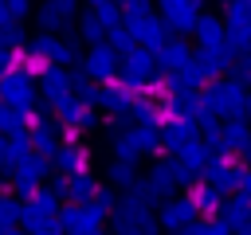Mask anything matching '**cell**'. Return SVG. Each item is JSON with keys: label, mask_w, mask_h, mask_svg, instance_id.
I'll return each mask as SVG.
<instances>
[{"label": "cell", "mask_w": 251, "mask_h": 235, "mask_svg": "<svg viewBox=\"0 0 251 235\" xmlns=\"http://www.w3.org/2000/svg\"><path fill=\"white\" fill-rule=\"evenodd\" d=\"M20 223H24V200L0 196V227H20Z\"/></svg>", "instance_id": "obj_38"}, {"label": "cell", "mask_w": 251, "mask_h": 235, "mask_svg": "<svg viewBox=\"0 0 251 235\" xmlns=\"http://www.w3.org/2000/svg\"><path fill=\"white\" fill-rule=\"evenodd\" d=\"M239 192L251 196V168H243V176H239Z\"/></svg>", "instance_id": "obj_46"}, {"label": "cell", "mask_w": 251, "mask_h": 235, "mask_svg": "<svg viewBox=\"0 0 251 235\" xmlns=\"http://www.w3.org/2000/svg\"><path fill=\"white\" fill-rule=\"evenodd\" d=\"M118 200H122V196H118L110 184H102V188H98V196L90 200V208H94L98 215H106V219H110V215H114V208H118Z\"/></svg>", "instance_id": "obj_40"}, {"label": "cell", "mask_w": 251, "mask_h": 235, "mask_svg": "<svg viewBox=\"0 0 251 235\" xmlns=\"http://www.w3.org/2000/svg\"><path fill=\"white\" fill-rule=\"evenodd\" d=\"M55 168V161H47V157H39V153H31L24 164H16V176H12V192L20 196V200H31L39 188H43V176Z\"/></svg>", "instance_id": "obj_10"}, {"label": "cell", "mask_w": 251, "mask_h": 235, "mask_svg": "<svg viewBox=\"0 0 251 235\" xmlns=\"http://www.w3.org/2000/svg\"><path fill=\"white\" fill-rule=\"evenodd\" d=\"M35 98H39V78H35V74H27V70H8V74L0 78V102H4V106L31 114V110H39Z\"/></svg>", "instance_id": "obj_7"}, {"label": "cell", "mask_w": 251, "mask_h": 235, "mask_svg": "<svg viewBox=\"0 0 251 235\" xmlns=\"http://www.w3.org/2000/svg\"><path fill=\"white\" fill-rule=\"evenodd\" d=\"M0 196H4V176H0Z\"/></svg>", "instance_id": "obj_50"}, {"label": "cell", "mask_w": 251, "mask_h": 235, "mask_svg": "<svg viewBox=\"0 0 251 235\" xmlns=\"http://www.w3.org/2000/svg\"><path fill=\"white\" fill-rule=\"evenodd\" d=\"M196 47H220L224 39H227V24H224V16L220 12H204V20L196 24Z\"/></svg>", "instance_id": "obj_25"}, {"label": "cell", "mask_w": 251, "mask_h": 235, "mask_svg": "<svg viewBox=\"0 0 251 235\" xmlns=\"http://www.w3.org/2000/svg\"><path fill=\"white\" fill-rule=\"evenodd\" d=\"M24 129H31V114L12 110V106L0 102V137H16V133H24Z\"/></svg>", "instance_id": "obj_33"}, {"label": "cell", "mask_w": 251, "mask_h": 235, "mask_svg": "<svg viewBox=\"0 0 251 235\" xmlns=\"http://www.w3.org/2000/svg\"><path fill=\"white\" fill-rule=\"evenodd\" d=\"M106 43H110V47H114V51H118L122 59H126V55H129V51L137 47V39H133V31H129V24H122V27H114Z\"/></svg>", "instance_id": "obj_39"}, {"label": "cell", "mask_w": 251, "mask_h": 235, "mask_svg": "<svg viewBox=\"0 0 251 235\" xmlns=\"http://www.w3.org/2000/svg\"><path fill=\"white\" fill-rule=\"evenodd\" d=\"M129 137H133V149L141 153V157H161L165 153V145H161V129H149V125H129Z\"/></svg>", "instance_id": "obj_30"}, {"label": "cell", "mask_w": 251, "mask_h": 235, "mask_svg": "<svg viewBox=\"0 0 251 235\" xmlns=\"http://www.w3.org/2000/svg\"><path fill=\"white\" fill-rule=\"evenodd\" d=\"M27 51L39 59V63H47V67H75L82 55H78V47L71 43V39H63V35H51V31H35L31 35V43H27Z\"/></svg>", "instance_id": "obj_6"}, {"label": "cell", "mask_w": 251, "mask_h": 235, "mask_svg": "<svg viewBox=\"0 0 251 235\" xmlns=\"http://www.w3.org/2000/svg\"><path fill=\"white\" fill-rule=\"evenodd\" d=\"M235 235H251V227H247V231H235Z\"/></svg>", "instance_id": "obj_49"}, {"label": "cell", "mask_w": 251, "mask_h": 235, "mask_svg": "<svg viewBox=\"0 0 251 235\" xmlns=\"http://www.w3.org/2000/svg\"><path fill=\"white\" fill-rule=\"evenodd\" d=\"M12 12H16V20L24 24V20L31 16V4H27V0H12Z\"/></svg>", "instance_id": "obj_44"}, {"label": "cell", "mask_w": 251, "mask_h": 235, "mask_svg": "<svg viewBox=\"0 0 251 235\" xmlns=\"http://www.w3.org/2000/svg\"><path fill=\"white\" fill-rule=\"evenodd\" d=\"M59 212H63V200H59V192L55 188H39L31 200H24V231L27 235H47L51 231V223L59 219Z\"/></svg>", "instance_id": "obj_5"}, {"label": "cell", "mask_w": 251, "mask_h": 235, "mask_svg": "<svg viewBox=\"0 0 251 235\" xmlns=\"http://www.w3.org/2000/svg\"><path fill=\"white\" fill-rule=\"evenodd\" d=\"M196 141H200V121H165V125H161L165 157H176V161H180Z\"/></svg>", "instance_id": "obj_15"}, {"label": "cell", "mask_w": 251, "mask_h": 235, "mask_svg": "<svg viewBox=\"0 0 251 235\" xmlns=\"http://www.w3.org/2000/svg\"><path fill=\"white\" fill-rule=\"evenodd\" d=\"M192 204H196V212H200V219H224V208H227V196L220 192V188H212L208 180H200L192 192Z\"/></svg>", "instance_id": "obj_24"}, {"label": "cell", "mask_w": 251, "mask_h": 235, "mask_svg": "<svg viewBox=\"0 0 251 235\" xmlns=\"http://www.w3.org/2000/svg\"><path fill=\"white\" fill-rule=\"evenodd\" d=\"M157 219H161V231H169V235H180V231H188V227L200 219V212H196L192 196L184 192V196H173V200H165V204L157 208Z\"/></svg>", "instance_id": "obj_11"}, {"label": "cell", "mask_w": 251, "mask_h": 235, "mask_svg": "<svg viewBox=\"0 0 251 235\" xmlns=\"http://www.w3.org/2000/svg\"><path fill=\"white\" fill-rule=\"evenodd\" d=\"M157 20L169 27L173 39H188V35H196V24L204 20V4H196V0H161Z\"/></svg>", "instance_id": "obj_3"}, {"label": "cell", "mask_w": 251, "mask_h": 235, "mask_svg": "<svg viewBox=\"0 0 251 235\" xmlns=\"http://www.w3.org/2000/svg\"><path fill=\"white\" fill-rule=\"evenodd\" d=\"M200 141H204L216 157H224V121H220V118H200Z\"/></svg>", "instance_id": "obj_36"}, {"label": "cell", "mask_w": 251, "mask_h": 235, "mask_svg": "<svg viewBox=\"0 0 251 235\" xmlns=\"http://www.w3.org/2000/svg\"><path fill=\"white\" fill-rule=\"evenodd\" d=\"M235 59H239V55H235V47H231L227 39H224L220 47H196V67L204 70L208 82H220V74L227 78L231 67H235Z\"/></svg>", "instance_id": "obj_13"}, {"label": "cell", "mask_w": 251, "mask_h": 235, "mask_svg": "<svg viewBox=\"0 0 251 235\" xmlns=\"http://www.w3.org/2000/svg\"><path fill=\"white\" fill-rule=\"evenodd\" d=\"M55 168H59V176L94 172V153H90V145H63L59 157H55Z\"/></svg>", "instance_id": "obj_21"}, {"label": "cell", "mask_w": 251, "mask_h": 235, "mask_svg": "<svg viewBox=\"0 0 251 235\" xmlns=\"http://www.w3.org/2000/svg\"><path fill=\"white\" fill-rule=\"evenodd\" d=\"M141 180H145V184H149V192L165 204V200H173V196H176V188H180V161L161 153V157L149 164V172H145Z\"/></svg>", "instance_id": "obj_9"}, {"label": "cell", "mask_w": 251, "mask_h": 235, "mask_svg": "<svg viewBox=\"0 0 251 235\" xmlns=\"http://www.w3.org/2000/svg\"><path fill=\"white\" fill-rule=\"evenodd\" d=\"M129 31H133L137 47H145V51H153V55H161V47L173 39V35H169V27L157 20V12H153V16H141V20H133V24H129Z\"/></svg>", "instance_id": "obj_19"}, {"label": "cell", "mask_w": 251, "mask_h": 235, "mask_svg": "<svg viewBox=\"0 0 251 235\" xmlns=\"http://www.w3.org/2000/svg\"><path fill=\"white\" fill-rule=\"evenodd\" d=\"M137 180H141V176H137L133 164H122V161H110V164H106V184H110L114 192H129Z\"/></svg>", "instance_id": "obj_32"}, {"label": "cell", "mask_w": 251, "mask_h": 235, "mask_svg": "<svg viewBox=\"0 0 251 235\" xmlns=\"http://www.w3.org/2000/svg\"><path fill=\"white\" fill-rule=\"evenodd\" d=\"M82 74L94 78L98 86H110V82H118V74H122V55H118L110 43L90 47V51L82 55Z\"/></svg>", "instance_id": "obj_8"}, {"label": "cell", "mask_w": 251, "mask_h": 235, "mask_svg": "<svg viewBox=\"0 0 251 235\" xmlns=\"http://www.w3.org/2000/svg\"><path fill=\"white\" fill-rule=\"evenodd\" d=\"M157 196L149 192L145 180H137L129 192H122L114 215H110V231L114 235H161V219L153 212Z\"/></svg>", "instance_id": "obj_1"}, {"label": "cell", "mask_w": 251, "mask_h": 235, "mask_svg": "<svg viewBox=\"0 0 251 235\" xmlns=\"http://www.w3.org/2000/svg\"><path fill=\"white\" fill-rule=\"evenodd\" d=\"M129 121H133V125H149V129H161V125H165V106H161L157 98H149V94H137Z\"/></svg>", "instance_id": "obj_26"}, {"label": "cell", "mask_w": 251, "mask_h": 235, "mask_svg": "<svg viewBox=\"0 0 251 235\" xmlns=\"http://www.w3.org/2000/svg\"><path fill=\"white\" fill-rule=\"evenodd\" d=\"M110 157H114V161H122V164H137V161H141V153L133 149L129 125L122 129V121H114V125H110Z\"/></svg>", "instance_id": "obj_27"}, {"label": "cell", "mask_w": 251, "mask_h": 235, "mask_svg": "<svg viewBox=\"0 0 251 235\" xmlns=\"http://www.w3.org/2000/svg\"><path fill=\"white\" fill-rule=\"evenodd\" d=\"M86 12H90L106 31H114V27H122V24H126V16H122V4H118V0H90V4H86Z\"/></svg>", "instance_id": "obj_31"}, {"label": "cell", "mask_w": 251, "mask_h": 235, "mask_svg": "<svg viewBox=\"0 0 251 235\" xmlns=\"http://www.w3.org/2000/svg\"><path fill=\"white\" fill-rule=\"evenodd\" d=\"M16 55L20 51H12L4 39H0V74H8V70H16Z\"/></svg>", "instance_id": "obj_42"}, {"label": "cell", "mask_w": 251, "mask_h": 235, "mask_svg": "<svg viewBox=\"0 0 251 235\" xmlns=\"http://www.w3.org/2000/svg\"><path fill=\"white\" fill-rule=\"evenodd\" d=\"M122 16H126V24H133V20H141V16H153V4H149V0H126V4H122Z\"/></svg>", "instance_id": "obj_41"}, {"label": "cell", "mask_w": 251, "mask_h": 235, "mask_svg": "<svg viewBox=\"0 0 251 235\" xmlns=\"http://www.w3.org/2000/svg\"><path fill=\"white\" fill-rule=\"evenodd\" d=\"M55 121L67 125V129H78V133H82V129H98V114H94L90 106H82L75 94H71L63 106H55Z\"/></svg>", "instance_id": "obj_20"}, {"label": "cell", "mask_w": 251, "mask_h": 235, "mask_svg": "<svg viewBox=\"0 0 251 235\" xmlns=\"http://www.w3.org/2000/svg\"><path fill=\"white\" fill-rule=\"evenodd\" d=\"M243 168H251V145L243 149Z\"/></svg>", "instance_id": "obj_47"}, {"label": "cell", "mask_w": 251, "mask_h": 235, "mask_svg": "<svg viewBox=\"0 0 251 235\" xmlns=\"http://www.w3.org/2000/svg\"><path fill=\"white\" fill-rule=\"evenodd\" d=\"M239 176H243V164H235V157H212L208 168H204V180L212 188H220L224 196L239 192Z\"/></svg>", "instance_id": "obj_17"}, {"label": "cell", "mask_w": 251, "mask_h": 235, "mask_svg": "<svg viewBox=\"0 0 251 235\" xmlns=\"http://www.w3.org/2000/svg\"><path fill=\"white\" fill-rule=\"evenodd\" d=\"M224 223H227L231 231H247V227H251V196H243V192L227 196V208H224Z\"/></svg>", "instance_id": "obj_29"}, {"label": "cell", "mask_w": 251, "mask_h": 235, "mask_svg": "<svg viewBox=\"0 0 251 235\" xmlns=\"http://www.w3.org/2000/svg\"><path fill=\"white\" fill-rule=\"evenodd\" d=\"M133 102H137V94H129L122 82H110V86H102V114H110L114 121H129V114H133Z\"/></svg>", "instance_id": "obj_22"}, {"label": "cell", "mask_w": 251, "mask_h": 235, "mask_svg": "<svg viewBox=\"0 0 251 235\" xmlns=\"http://www.w3.org/2000/svg\"><path fill=\"white\" fill-rule=\"evenodd\" d=\"M31 153H35V145H31V129H24V133L8 137V157H12V168H16V164H24Z\"/></svg>", "instance_id": "obj_37"}, {"label": "cell", "mask_w": 251, "mask_h": 235, "mask_svg": "<svg viewBox=\"0 0 251 235\" xmlns=\"http://www.w3.org/2000/svg\"><path fill=\"white\" fill-rule=\"evenodd\" d=\"M247 145H251V125H247V118L224 121V157H243Z\"/></svg>", "instance_id": "obj_28"}, {"label": "cell", "mask_w": 251, "mask_h": 235, "mask_svg": "<svg viewBox=\"0 0 251 235\" xmlns=\"http://www.w3.org/2000/svg\"><path fill=\"white\" fill-rule=\"evenodd\" d=\"M192 59H196V51L188 47V39H169L161 47V55H157V70L161 74H176V70L192 67Z\"/></svg>", "instance_id": "obj_23"}, {"label": "cell", "mask_w": 251, "mask_h": 235, "mask_svg": "<svg viewBox=\"0 0 251 235\" xmlns=\"http://www.w3.org/2000/svg\"><path fill=\"white\" fill-rule=\"evenodd\" d=\"M39 94H43V102H47L51 110L63 106V102L75 94V74L63 70V67H47V70L39 74Z\"/></svg>", "instance_id": "obj_16"}, {"label": "cell", "mask_w": 251, "mask_h": 235, "mask_svg": "<svg viewBox=\"0 0 251 235\" xmlns=\"http://www.w3.org/2000/svg\"><path fill=\"white\" fill-rule=\"evenodd\" d=\"M51 188H55L59 200H67V204H90L102 184L94 180V172H82V176H59Z\"/></svg>", "instance_id": "obj_18"}, {"label": "cell", "mask_w": 251, "mask_h": 235, "mask_svg": "<svg viewBox=\"0 0 251 235\" xmlns=\"http://www.w3.org/2000/svg\"><path fill=\"white\" fill-rule=\"evenodd\" d=\"M118 82L129 90V94H149L153 82H157V55L145 51V47H133L126 59H122V74Z\"/></svg>", "instance_id": "obj_4"}, {"label": "cell", "mask_w": 251, "mask_h": 235, "mask_svg": "<svg viewBox=\"0 0 251 235\" xmlns=\"http://www.w3.org/2000/svg\"><path fill=\"white\" fill-rule=\"evenodd\" d=\"M12 157H8V137H0V168H8Z\"/></svg>", "instance_id": "obj_45"}, {"label": "cell", "mask_w": 251, "mask_h": 235, "mask_svg": "<svg viewBox=\"0 0 251 235\" xmlns=\"http://www.w3.org/2000/svg\"><path fill=\"white\" fill-rule=\"evenodd\" d=\"M78 35H82V43H86V47H102V43L110 39V31H106V27H102L86 8H82V16H78Z\"/></svg>", "instance_id": "obj_34"}, {"label": "cell", "mask_w": 251, "mask_h": 235, "mask_svg": "<svg viewBox=\"0 0 251 235\" xmlns=\"http://www.w3.org/2000/svg\"><path fill=\"white\" fill-rule=\"evenodd\" d=\"M247 86L235 82V78H220V82H208L200 90L204 98V118H220V121H235V118H247Z\"/></svg>", "instance_id": "obj_2"}, {"label": "cell", "mask_w": 251, "mask_h": 235, "mask_svg": "<svg viewBox=\"0 0 251 235\" xmlns=\"http://www.w3.org/2000/svg\"><path fill=\"white\" fill-rule=\"evenodd\" d=\"M59 223H63V235H102L106 215H98L90 204H67L59 212Z\"/></svg>", "instance_id": "obj_14"}, {"label": "cell", "mask_w": 251, "mask_h": 235, "mask_svg": "<svg viewBox=\"0 0 251 235\" xmlns=\"http://www.w3.org/2000/svg\"><path fill=\"white\" fill-rule=\"evenodd\" d=\"M75 98H78L82 106H90V110H102V86H98L94 78H86L82 70L75 74Z\"/></svg>", "instance_id": "obj_35"}, {"label": "cell", "mask_w": 251, "mask_h": 235, "mask_svg": "<svg viewBox=\"0 0 251 235\" xmlns=\"http://www.w3.org/2000/svg\"><path fill=\"white\" fill-rule=\"evenodd\" d=\"M20 20H16V12H12V0H0V31H8V27H16Z\"/></svg>", "instance_id": "obj_43"}, {"label": "cell", "mask_w": 251, "mask_h": 235, "mask_svg": "<svg viewBox=\"0 0 251 235\" xmlns=\"http://www.w3.org/2000/svg\"><path fill=\"white\" fill-rule=\"evenodd\" d=\"M78 16H82V8L75 4V0H43L39 8H35V24L43 27V31H67L71 24H78Z\"/></svg>", "instance_id": "obj_12"}, {"label": "cell", "mask_w": 251, "mask_h": 235, "mask_svg": "<svg viewBox=\"0 0 251 235\" xmlns=\"http://www.w3.org/2000/svg\"><path fill=\"white\" fill-rule=\"evenodd\" d=\"M247 118H251V94H247Z\"/></svg>", "instance_id": "obj_48"}]
</instances>
